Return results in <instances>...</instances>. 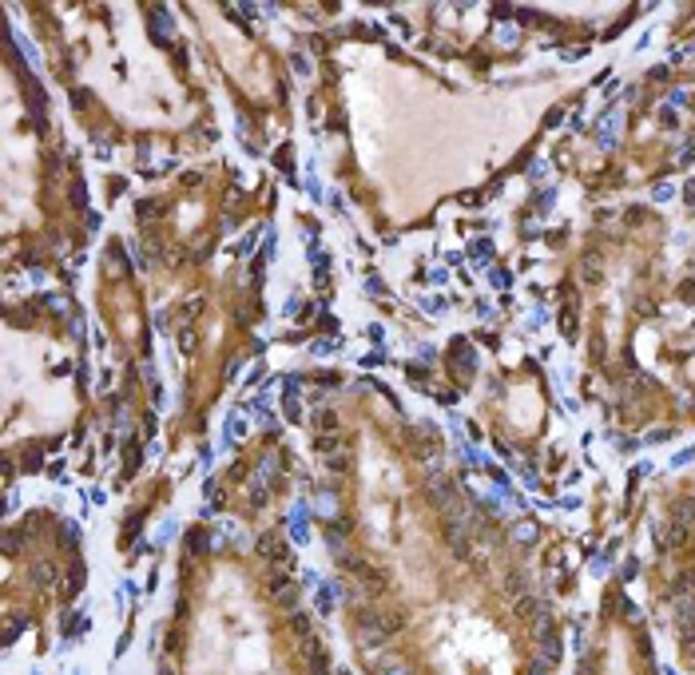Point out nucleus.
Listing matches in <instances>:
<instances>
[{
    "mask_svg": "<svg viewBox=\"0 0 695 675\" xmlns=\"http://www.w3.org/2000/svg\"><path fill=\"white\" fill-rule=\"evenodd\" d=\"M398 627H402V620L390 612H358V632L366 644H386Z\"/></svg>",
    "mask_w": 695,
    "mask_h": 675,
    "instance_id": "f257e3e1",
    "label": "nucleus"
},
{
    "mask_svg": "<svg viewBox=\"0 0 695 675\" xmlns=\"http://www.w3.org/2000/svg\"><path fill=\"white\" fill-rule=\"evenodd\" d=\"M258 556H262V560H286L290 553H286V540H282L279 532H262V537H258Z\"/></svg>",
    "mask_w": 695,
    "mask_h": 675,
    "instance_id": "f03ea898",
    "label": "nucleus"
},
{
    "mask_svg": "<svg viewBox=\"0 0 695 675\" xmlns=\"http://www.w3.org/2000/svg\"><path fill=\"white\" fill-rule=\"evenodd\" d=\"M286 632H290V636H298V639H310V636H314V616L294 608L290 620H286Z\"/></svg>",
    "mask_w": 695,
    "mask_h": 675,
    "instance_id": "7ed1b4c3",
    "label": "nucleus"
},
{
    "mask_svg": "<svg viewBox=\"0 0 695 675\" xmlns=\"http://www.w3.org/2000/svg\"><path fill=\"white\" fill-rule=\"evenodd\" d=\"M310 425H314L322 437H326V433H338V413H334V409H318V413H310Z\"/></svg>",
    "mask_w": 695,
    "mask_h": 675,
    "instance_id": "20e7f679",
    "label": "nucleus"
},
{
    "mask_svg": "<svg viewBox=\"0 0 695 675\" xmlns=\"http://www.w3.org/2000/svg\"><path fill=\"white\" fill-rule=\"evenodd\" d=\"M274 600H279L282 608H290V612H294V604H298V588H294V584H286V588H282Z\"/></svg>",
    "mask_w": 695,
    "mask_h": 675,
    "instance_id": "39448f33",
    "label": "nucleus"
}]
</instances>
